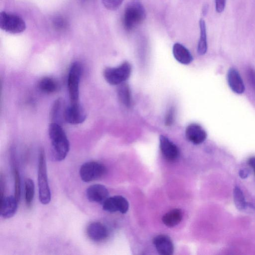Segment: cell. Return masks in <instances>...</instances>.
<instances>
[{"label":"cell","mask_w":255,"mask_h":255,"mask_svg":"<svg viewBox=\"0 0 255 255\" xmlns=\"http://www.w3.org/2000/svg\"><path fill=\"white\" fill-rule=\"evenodd\" d=\"M185 135L189 141L195 144L202 143L207 137V133L204 128L199 125L195 123L188 126Z\"/></svg>","instance_id":"14"},{"label":"cell","mask_w":255,"mask_h":255,"mask_svg":"<svg viewBox=\"0 0 255 255\" xmlns=\"http://www.w3.org/2000/svg\"><path fill=\"white\" fill-rule=\"evenodd\" d=\"M86 233L88 238L95 242L104 241L109 236L107 228L99 222L90 223L87 227Z\"/></svg>","instance_id":"10"},{"label":"cell","mask_w":255,"mask_h":255,"mask_svg":"<svg viewBox=\"0 0 255 255\" xmlns=\"http://www.w3.org/2000/svg\"><path fill=\"white\" fill-rule=\"evenodd\" d=\"M131 71L130 64L125 61L117 67H107L103 72L106 81L112 85H118L129 77Z\"/></svg>","instance_id":"5"},{"label":"cell","mask_w":255,"mask_h":255,"mask_svg":"<svg viewBox=\"0 0 255 255\" xmlns=\"http://www.w3.org/2000/svg\"><path fill=\"white\" fill-rule=\"evenodd\" d=\"M172 52L175 59L181 64L187 65L193 60V57L190 51L179 43L174 44Z\"/></svg>","instance_id":"17"},{"label":"cell","mask_w":255,"mask_h":255,"mask_svg":"<svg viewBox=\"0 0 255 255\" xmlns=\"http://www.w3.org/2000/svg\"><path fill=\"white\" fill-rule=\"evenodd\" d=\"M200 38L198 44L197 51L199 54L204 55L207 50V33L206 23L204 19L199 21Z\"/></svg>","instance_id":"19"},{"label":"cell","mask_w":255,"mask_h":255,"mask_svg":"<svg viewBox=\"0 0 255 255\" xmlns=\"http://www.w3.org/2000/svg\"><path fill=\"white\" fill-rule=\"evenodd\" d=\"M227 81L231 89L238 94H243L245 90L243 81L238 71L231 68L227 73Z\"/></svg>","instance_id":"16"},{"label":"cell","mask_w":255,"mask_h":255,"mask_svg":"<svg viewBox=\"0 0 255 255\" xmlns=\"http://www.w3.org/2000/svg\"><path fill=\"white\" fill-rule=\"evenodd\" d=\"M25 200L27 206L31 205L34 195V183L33 181L29 178H27L24 184Z\"/></svg>","instance_id":"24"},{"label":"cell","mask_w":255,"mask_h":255,"mask_svg":"<svg viewBox=\"0 0 255 255\" xmlns=\"http://www.w3.org/2000/svg\"><path fill=\"white\" fill-rule=\"evenodd\" d=\"M18 202L13 196L4 197L0 200V215L4 219L12 217L15 214Z\"/></svg>","instance_id":"13"},{"label":"cell","mask_w":255,"mask_h":255,"mask_svg":"<svg viewBox=\"0 0 255 255\" xmlns=\"http://www.w3.org/2000/svg\"><path fill=\"white\" fill-rule=\"evenodd\" d=\"M233 197L235 205L239 210H243L247 205L244 194L238 187H235L233 190Z\"/></svg>","instance_id":"25"},{"label":"cell","mask_w":255,"mask_h":255,"mask_svg":"<svg viewBox=\"0 0 255 255\" xmlns=\"http://www.w3.org/2000/svg\"><path fill=\"white\" fill-rule=\"evenodd\" d=\"M216 10L217 12L221 13L224 10L226 0H215Z\"/></svg>","instance_id":"29"},{"label":"cell","mask_w":255,"mask_h":255,"mask_svg":"<svg viewBox=\"0 0 255 255\" xmlns=\"http://www.w3.org/2000/svg\"><path fill=\"white\" fill-rule=\"evenodd\" d=\"M63 101L61 99L56 100L54 103L51 110V119L52 122L57 123L60 117L63 119L65 108L63 107Z\"/></svg>","instance_id":"23"},{"label":"cell","mask_w":255,"mask_h":255,"mask_svg":"<svg viewBox=\"0 0 255 255\" xmlns=\"http://www.w3.org/2000/svg\"><path fill=\"white\" fill-rule=\"evenodd\" d=\"M153 243L160 255H171L174 252V246L170 238L165 235L156 236Z\"/></svg>","instance_id":"15"},{"label":"cell","mask_w":255,"mask_h":255,"mask_svg":"<svg viewBox=\"0 0 255 255\" xmlns=\"http://www.w3.org/2000/svg\"><path fill=\"white\" fill-rule=\"evenodd\" d=\"M39 89L45 93H52L58 88L57 82L52 78L45 77L40 80L38 83Z\"/></svg>","instance_id":"21"},{"label":"cell","mask_w":255,"mask_h":255,"mask_svg":"<svg viewBox=\"0 0 255 255\" xmlns=\"http://www.w3.org/2000/svg\"><path fill=\"white\" fill-rule=\"evenodd\" d=\"M109 193L107 188L101 184H93L86 190V196L91 202L102 204L109 197Z\"/></svg>","instance_id":"11"},{"label":"cell","mask_w":255,"mask_h":255,"mask_svg":"<svg viewBox=\"0 0 255 255\" xmlns=\"http://www.w3.org/2000/svg\"><path fill=\"white\" fill-rule=\"evenodd\" d=\"M48 134L53 159L56 161L64 160L70 149L69 141L64 129L58 123L51 122L49 126Z\"/></svg>","instance_id":"1"},{"label":"cell","mask_w":255,"mask_h":255,"mask_svg":"<svg viewBox=\"0 0 255 255\" xmlns=\"http://www.w3.org/2000/svg\"><path fill=\"white\" fill-rule=\"evenodd\" d=\"M86 114L79 103L71 104L66 107L63 113V120L70 124H79L85 121Z\"/></svg>","instance_id":"8"},{"label":"cell","mask_w":255,"mask_h":255,"mask_svg":"<svg viewBox=\"0 0 255 255\" xmlns=\"http://www.w3.org/2000/svg\"><path fill=\"white\" fill-rule=\"evenodd\" d=\"M118 85L117 92L120 101L125 106L129 107L131 105V99L128 84L124 82Z\"/></svg>","instance_id":"20"},{"label":"cell","mask_w":255,"mask_h":255,"mask_svg":"<svg viewBox=\"0 0 255 255\" xmlns=\"http://www.w3.org/2000/svg\"><path fill=\"white\" fill-rule=\"evenodd\" d=\"M240 176L242 178H245L247 177L248 176V173L246 171H244V170H241L240 171Z\"/></svg>","instance_id":"32"},{"label":"cell","mask_w":255,"mask_h":255,"mask_svg":"<svg viewBox=\"0 0 255 255\" xmlns=\"http://www.w3.org/2000/svg\"><path fill=\"white\" fill-rule=\"evenodd\" d=\"M249 76L252 85L255 88V71L252 69L250 70L249 72Z\"/></svg>","instance_id":"30"},{"label":"cell","mask_w":255,"mask_h":255,"mask_svg":"<svg viewBox=\"0 0 255 255\" xmlns=\"http://www.w3.org/2000/svg\"><path fill=\"white\" fill-rule=\"evenodd\" d=\"M37 174L39 201L42 204L46 205L50 202L51 192L48 182L46 156L43 148L39 151Z\"/></svg>","instance_id":"3"},{"label":"cell","mask_w":255,"mask_h":255,"mask_svg":"<svg viewBox=\"0 0 255 255\" xmlns=\"http://www.w3.org/2000/svg\"><path fill=\"white\" fill-rule=\"evenodd\" d=\"M248 163L250 166L253 168L255 175V156L249 158Z\"/></svg>","instance_id":"31"},{"label":"cell","mask_w":255,"mask_h":255,"mask_svg":"<svg viewBox=\"0 0 255 255\" xmlns=\"http://www.w3.org/2000/svg\"><path fill=\"white\" fill-rule=\"evenodd\" d=\"M182 219L180 209H174L166 213L162 217V222L167 227H173L178 225Z\"/></svg>","instance_id":"18"},{"label":"cell","mask_w":255,"mask_h":255,"mask_svg":"<svg viewBox=\"0 0 255 255\" xmlns=\"http://www.w3.org/2000/svg\"><path fill=\"white\" fill-rule=\"evenodd\" d=\"M52 23L54 28L58 31L64 30L67 28L68 26L67 20L60 15L54 17Z\"/></svg>","instance_id":"26"},{"label":"cell","mask_w":255,"mask_h":255,"mask_svg":"<svg viewBox=\"0 0 255 255\" xmlns=\"http://www.w3.org/2000/svg\"><path fill=\"white\" fill-rule=\"evenodd\" d=\"M124 0H102L104 6L110 10H115L119 8Z\"/></svg>","instance_id":"27"},{"label":"cell","mask_w":255,"mask_h":255,"mask_svg":"<svg viewBox=\"0 0 255 255\" xmlns=\"http://www.w3.org/2000/svg\"><path fill=\"white\" fill-rule=\"evenodd\" d=\"M159 142L161 151L166 160L174 161L178 159L179 151L174 143L163 135L160 136Z\"/></svg>","instance_id":"12"},{"label":"cell","mask_w":255,"mask_h":255,"mask_svg":"<svg viewBox=\"0 0 255 255\" xmlns=\"http://www.w3.org/2000/svg\"><path fill=\"white\" fill-rule=\"evenodd\" d=\"M103 209L106 211L114 213L117 211L126 213L128 210L129 204L127 199L122 196L108 197L102 204Z\"/></svg>","instance_id":"9"},{"label":"cell","mask_w":255,"mask_h":255,"mask_svg":"<svg viewBox=\"0 0 255 255\" xmlns=\"http://www.w3.org/2000/svg\"><path fill=\"white\" fill-rule=\"evenodd\" d=\"M0 27L7 32L16 34L24 31L26 24L19 16L1 11L0 13Z\"/></svg>","instance_id":"6"},{"label":"cell","mask_w":255,"mask_h":255,"mask_svg":"<svg viewBox=\"0 0 255 255\" xmlns=\"http://www.w3.org/2000/svg\"><path fill=\"white\" fill-rule=\"evenodd\" d=\"M146 17L145 8L139 0H132L127 5L123 16V25L128 31L141 23Z\"/></svg>","instance_id":"2"},{"label":"cell","mask_w":255,"mask_h":255,"mask_svg":"<svg viewBox=\"0 0 255 255\" xmlns=\"http://www.w3.org/2000/svg\"><path fill=\"white\" fill-rule=\"evenodd\" d=\"M15 158L12 157V164L14 182V196L19 202L21 196V179L19 170L16 164Z\"/></svg>","instance_id":"22"},{"label":"cell","mask_w":255,"mask_h":255,"mask_svg":"<svg viewBox=\"0 0 255 255\" xmlns=\"http://www.w3.org/2000/svg\"><path fill=\"white\" fill-rule=\"evenodd\" d=\"M107 169L103 164L94 161L83 163L80 167L79 174L81 179L85 182H89L103 177Z\"/></svg>","instance_id":"7"},{"label":"cell","mask_w":255,"mask_h":255,"mask_svg":"<svg viewBox=\"0 0 255 255\" xmlns=\"http://www.w3.org/2000/svg\"><path fill=\"white\" fill-rule=\"evenodd\" d=\"M175 110L173 107L170 108L167 112L165 118V124L167 126H171L174 119Z\"/></svg>","instance_id":"28"},{"label":"cell","mask_w":255,"mask_h":255,"mask_svg":"<svg viewBox=\"0 0 255 255\" xmlns=\"http://www.w3.org/2000/svg\"><path fill=\"white\" fill-rule=\"evenodd\" d=\"M82 73V66L78 62H73L69 68L67 87L71 104L79 103V83Z\"/></svg>","instance_id":"4"}]
</instances>
